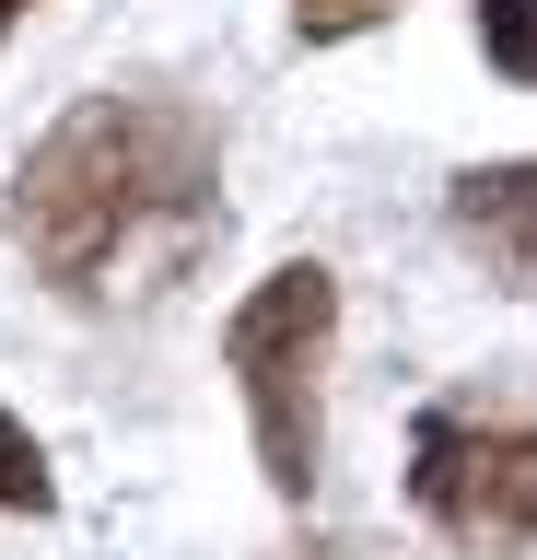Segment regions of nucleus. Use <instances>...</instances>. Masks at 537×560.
<instances>
[{
  "label": "nucleus",
  "instance_id": "6e6552de",
  "mask_svg": "<svg viewBox=\"0 0 537 560\" xmlns=\"http://www.w3.org/2000/svg\"><path fill=\"white\" fill-rule=\"evenodd\" d=\"M12 24H24V0H0V35H12Z\"/></svg>",
  "mask_w": 537,
  "mask_h": 560
},
{
  "label": "nucleus",
  "instance_id": "39448f33",
  "mask_svg": "<svg viewBox=\"0 0 537 560\" xmlns=\"http://www.w3.org/2000/svg\"><path fill=\"white\" fill-rule=\"evenodd\" d=\"M59 502V479H47V455H36V432L0 409V514H47Z\"/></svg>",
  "mask_w": 537,
  "mask_h": 560
},
{
  "label": "nucleus",
  "instance_id": "20e7f679",
  "mask_svg": "<svg viewBox=\"0 0 537 560\" xmlns=\"http://www.w3.org/2000/svg\"><path fill=\"white\" fill-rule=\"evenodd\" d=\"M456 234L502 292H537V164H479L456 175Z\"/></svg>",
  "mask_w": 537,
  "mask_h": 560
},
{
  "label": "nucleus",
  "instance_id": "f03ea898",
  "mask_svg": "<svg viewBox=\"0 0 537 560\" xmlns=\"http://www.w3.org/2000/svg\"><path fill=\"white\" fill-rule=\"evenodd\" d=\"M327 339H339V280L304 257V269H269L234 304V327H222V362H234V385H246V420H257V467H269V490H316L327 467Z\"/></svg>",
  "mask_w": 537,
  "mask_h": 560
},
{
  "label": "nucleus",
  "instance_id": "7ed1b4c3",
  "mask_svg": "<svg viewBox=\"0 0 537 560\" xmlns=\"http://www.w3.org/2000/svg\"><path fill=\"white\" fill-rule=\"evenodd\" d=\"M409 502L456 549H526L537 537V420H432Z\"/></svg>",
  "mask_w": 537,
  "mask_h": 560
},
{
  "label": "nucleus",
  "instance_id": "423d86ee",
  "mask_svg": "<svg viewBox=\"0 0 537 560\" xmlns=\"http://www.w3.org/2000/svg\"><path fill=\"white\" fill-rule=\"evenodd\" d=\"M479 47H491V70L537 82V0H479Z\"/></svg>",
  "mask_w": 537,
  "mask_h": 560
},
{
  "label": "nucleus",
  "instance_id": "0eeeda50",
  "mask_svg": "<svg viewBox=\"0 0 537 560\" xmlns=\"http://www.w3.org/2000/svg\"><path fill=\"white\" fill-rule=\"evenodd\" d=\"M374 12H386V0H292L304 35H351V24H374Z\"/></svg>",
  "mask_w": 537,
  "mask_h": 560
},
{
  "label": "nucleus",
  "instance_id": "f257e3e1",
  "mask_svg": "<svg viewBox=\"0 0 537 560\" xmlns=\"http://www.w3.org/2000/svg\"><path fill=\"white\" fill-rule=\"evenodd\" d=\"M12 222L59 292H106L152 234L176 245L211 222V129L164 94H82L12 175Z\"/></svg>",
  "mask_w": 537,
  "mask_h": 560
}]
</instances>
